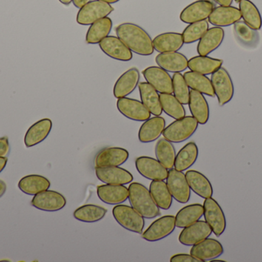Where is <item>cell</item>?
Returning a JSON list of instances; mask_svg holds the SVG:
<instances>
[{"mask_svg": "<svg viewBox=\"0 0 262 262\" xmlns=\"http://www.w3.org/2000/svg\"><path fill=\"white\" fill-rule=\"evenodd\" d=\"M203 216L212 229V233L220 237L226 229V218L224 212L216 200L208 198L203 203Z\"/></svg>", "mask_w": 262, "mask_h": 262, "instance_id": "obj_6", "label": "cell"}, {"mask_svg": "<svg viewBox=\"0 0 262 262\" xmlns=\"http://www.w3.org/2000/svg\"><path fill=\"white\" fill-rule=\"evenodd\" d=\"M100 1L104 2V3H108V4H114V3H118L120 0H100Z\"/></svg>", "mask_w": 262, "mask_h": 262, "instance_id": "obj_52", "label": "cell"}, {"mask_svg": "<svg viewBox=\"0 0 262 262\" xmlns=\"http://www.w3.org/2000/svg\"><path fill=\"white\" fill-rule=\"evenodd\" d=\"M89 2H90V0H73L72 3H73L74 6H75V7L81 9L82 6L87 4Z\"/></svg>", "mask_w": 262, "mask_h": 262, "instance_id": "obj_47", "label": "cell"}, {"mask_svg": "<svg viewBox=\"0 0 262 262\" xmlns=\"http://www.w3.org/2000/svg\"><path fill=\"white\" fill-rule=\"evenodd\" d=\"M9 153V143L7 137L0 138V157H6Z\"/></svg>", "mask_w": 262, "mask_h": 262, "instance_id": "obj_46", "label": "cell"}, {"mask_svg": "<svg viewBox=\"0 0 262 262\" xmlns=\"http://www.w3.org/2000/svg\"><path fill=\"white\" fill-rule=\"evenodd\" d=\"M233 0H215V3L220 6H231Z\"/></svg>", "mask_w": 262, "mask_h": 262, "instance_id": "obj_49", "label": "cell"}, {"mask_svg": "<svg viewBox=\"0 0 262 262\" xmlns=\"http://www.w3.org/2000/svg\"><path fill=\"white\" fill-rule=\"evenodd\" d=\"M112 214L117 223L126 230L136 234L143 233L144 218L132 206L117 205L114 207Z\"/></svg>", "mask_w": 262, "mask_h": 262, "instance_id": "obj_4", "label": "cell"}, {"mask_svg": "<svg viewBox=\"0 0 262 262\" xmlns=\"http://www.w3.org/2000/svg\"><path fill=\"white\" fill-rule=\"evenodd\" d=\"M199 156V149L194 142L185 145L177 154L174 169L180 172H184L192 167Z\"/></svg>", "mask_w": 262, "mask_h": 262, "instance_id": "obj_33", "label": "cell"}, {"mask_svg": "<svg viewBox=\"0 0 262 262\" xmlns=\"http://www.w3.org/2000/svg\"><path fill=\"white\" fill-rule=\"evenodd\" d=\"M212 234V229L207 223L199 220L183 229L179 235V241L183 246H193L209 238Z\"/></svg>", "mask_w": 262, "mask_h": 262, "instance_id": "obj_13", "label": "cell"}, {"mask_svg": "<svg viewBox=\"0 0 262 262\" xmlns=\"http://www.w3.org/2000/svg\"><path fill=\"white\" fill-rule=\"evenodd\" d=\"M31 204L38 210L54 212L64 209L67 201L59 192L48 189L35 195Z\"/></svg>", "mask_w": 262, "mask_h": 262, "instance_id": "obj_10", "label": "cell"}, {"mask_svg": "<svg viewBox=\"0 0 262 262\" xmlns=\"http://www.w3.org/2000/svg\"><path fill=\"white\" fill-rule=\"evenodd\" d=\"M140 72L137 68H130L118 78L114 86L113 93L116 98L130 95L140 83Z\"/></svg>", "mask_w": 262, "mask_h": 262, "instance_id": "obj_22", "label": "cell"}, {"mask_svg": "<svg viewBox=\"0 0 262 262\" xmlns=\"http://www.w3.org/2000/svg\"><path fill=\"white\" fill-rule=\"evenodd\" d=\"M97 178L105 183L112 185L130 184L134 180V176L129 171L119 166H111V167L95 168Z\"/></svg>", "mask_w": 262, "mask_h": 262, "instance_id": "obj_18", "label": "cell"}, {"mask_svg": "<svg viewBox=\"0 0 262 262\" xmlns=\"http://www.w3.org/2000/svg\"><path fill=\"white\" fill-rule=\"evenodd\" d=\"M128 190L130 206L143 218L152 219L160 215V209L146 186L138 183H131Z\"/></svg>", "mask_w": 262, "mask_h": 262, "instance_id": "obj_2", "label": "cell"}, {"mask_svg": "<svg viewBox=\"0 0 262 262\" xmlns=\"http://www.w3.org/2000/svg\"><path fill=\"white\" fill-rule=\"evenodd\" d=\"M206 1L212 2V3H215V0H206Z\"/></svg>", "mask_w": 262, "mask_h": 262, "instance_id": "obj_53", "label": "cell"}, {"mask_svg": "<svg viewBox=\"0 0 262 262\" xmlns=\"http://www.w3.org/2000/svg\"><path fill=\"white\" fill-rule=\"evenodd\" d=\"M188 105L192 116L199 124L206 125L209 119V106L204 95L191 89Z\"/></svg>", "mask_w": 262, "mask_h": 262, "instance_id": "obj_30", "label": "cell"}, {"mask_svg": "<svg viewBox=\"0 0 262 262\" xmlns=\"http://www.w3.org/2000/svg\"><path fill=\"white\" fill-rule=\"evenodd\" d=\"M116 34L131 52L142 56H149L154 54V48L150 35L138 25L122 23L117 26Z\"/></svg>", "mask_w": 262, "mask_h": 262, "instance_id": "obj_1", "label": "cell"}, {"mask_svg": "<svg viewBox=\"0 0 262 262\" xmlns=\"http://www.w3.org/2000/svg\"><path fill=\"white\" fill-rule=\"evenodd\" d=\"M172 78L174 96L183 105H188L189 100V87L181 72L174 73Z\"/></svg>", "mask_w": 262, "mask_h": 262, "instance_id": "obj_44", "label": "cell"}, {"mask_svg": "<svg viewBox=\"0 0 262 262\" xmlns=\"http://www.w3.org/2000/svg\"><path fill=\"white\" fill-rule=\"evenodd\" d=\"M224 38L225 31L223 28H210L199 41L197 52L200 55H209L221 46Z\"/></svg>", "mask_w": 262, "mask_h": 262, "instance_id": "obj_24", "label": "cell"}, {"mask_svg": "<svg viewBox=\"0 0 262 262\" xmlns=\"http://www.w3.org/2000/svg\"><path fill=\"white\" fill-rule=\"evenodd\" d=\"M166 128V120L160 116H154L146 120L140 126L138 132L139 141L149 143L158 139Z\"/></svg>", "mask_w": 262, "mask_h": 262, "instance_id": "obj_23", "label": "cell"}, {"mask_svg": "<svg viewBox=\"0 0 262 262\" xmlns=\"http://www.w3.org/2000/svg\"><path fill=\"white\" fill-rule=\"evenodd\" d=\"M98 198L103 203L117 206L125 203L129 197V190L123 185H101L97 188Z\"/></svg>", "mask_w": 262, "mask_h": 262, "instance_id": "obj_20", "label": "cell"}, {"mask_svg": "<svg viewBox=\"0 0 262 262\" xmlns=\"http://www.w3.org/2000/svg\"><path fill=\"white\" fill-rule=\"evenodd\" d=\"M113 11L112 5L100 0H93L79 9L77 23L82 26H91L98 20L108 16Z\"/></svg>", "mask_w": 262, "mask_h": 262, "instance_id": "obj_5", "label": "cell"}, {"mask_svg": "<svg viewBox=\"0 0 262 262\" xmlns=\"http://www.w3.org/2000/svg\"><path fill=\"white\" fill-rule=\"evenodd\" d=\"M104 54L118 61L129 62L133 58V52L118 36L108 35L99 43Z\"/></svg>", "mask_w": 262, "mask_h": 262, "instance_id": "obj_16", "label": "cell"}, {"mask_svg": "<svg viewBox=\"0 0 262 262\" xmlns=\"http://www.w3.org/2000/svg\"><path fill=\"white\" fill-rule=\"evenodd\" d=\"M8 159L6 157H0V173L4 170L7 165Z\"/></svg>", "mask_w": 262, "mask_h": 262, "instance_id": "obj_48", "label": "cell"}, {"mask_svg": "<svg viewBox=\"0 0 262 262\" xmlns=\"http://www.w3.org/2000/svg\"><path fill=\"white\" fill-rule=\"evenodd\" d=\"M198 126V122L194 117L185 116L172 122L165 128L163 135L170 143H183L193 135Z\"/></svg>", "mask_w": 262, "mask_h": 262, "instance_id": "obj_3", "label": "cell"}, {"mask_svg": "<svg viewBox=\"0 0 262 262\" xmlns=\"http://www.w3.org/2000/svg\"><path fill=\"white\" fill-rule=\"evenodd\" d=\"M155 154L157 159L166 169H173L177 152L172 143L165 138H160L156 145Z\"/></svg>", "mask_w": 262, "mask_h": 262, "instance_id": "obj_39", "label": "cell"}, {"mask_svg": "<svg viewBox=\"0 0 262 262\" xmlns=\"http://www.w3.org/2000/svg\"><path fill=\"white\" fill-rule=\"evenodd\" d=\"M140 99L145 107L154 116H160L163 113L160 94L146 82H143L138 85Z\"/></svg>", "mask_w": 262, "mask_h": 262, "instance_id": "obj_29", "label": "cell"}, {"mask_svg": "<svg viewBox=\"0 0 262 262\" xmlns=\"http://www.w3.org/2000/svg\"><path fill=\"white\" fill-rule=\"evenodd\" d=\"M183 76L189 89L209 97L215 96L212 82L206 75L193 71H189Z\"/></svg>", "mask_w": 262, "mask_h": 262, "instance_id": "obj_34", "label": "cell"}, {"mask_svg": "<svg viewBox=\"0 0 262 262\" xmlns=\"http://www.w3.org/2000/svg\"><path fill=\"white\" fill-rule=\"evenodd\" d=\"M223 61L219 58H211L208 55H197L188 61V68L190 71L203 75H212L223 66Z\"/></svg>", "mask_w": 262, "mask_h": 262, "instance_id": "obj_31", "label": "cell"}, {"mask_svg": "<svg viewBox=\"0 0 262 262\" xmlns=\"http://www.w3.org/2000/svg\"><path fill=\"white\" fill-rule=\"evenodd\" d=\"M186 180L191 191L201 198H211L213 195V188L207 177L196 170H189L186 172Z\"/></svg>", "mask_w": 262, "mask_h": 262, "instance_id": "obj_26", "label": "cell"}, {"mask_svg": "<svg viewBox=\"0 0 262 262\" xmlns=\"http://www.w3.org/2000/svg\"><path fill=\"white\" fill-rule=\"evenodd\" d=\"M135 166L137 172L146 179L165 181L167 178L169 171L155 158L148 156L139 157L136 159Z\"/></svg>", "mask_w": 262, "mask_h": 262, "instance_id": "obj_11", "label": "cell"}, {"mask_svg": "<svg viewBox=\"0 0 262 262\" xmlns=\"http://www.w3.org/2000/svg\"><path fill=\"white\" fill-rule=\"evenodd\" d=\"M117 108L124 116L136 122H145L151 117L149 111L145 107L142 102L134 98H118Z\"/></svg>", "mask_w": 262, "mask_h": 262, "instance_id": "obj_15", "label": "cell"}, {"mask_svg": "<svg viewBox=\"0 0 262 262\" xmlns=\"http://www.w3.org/2000/svg\"><path fill=\"white\" fill-rule=\"evenodd\" d=\"M236 3H239L240 1H242V0H235Z\"/></svg>", "mask_w": 262, "mask_h": 262, "instance_id": "obj_54", "label": "cell"}, {"mask_svg": "<svg viewBox=\"0 0 262 262\" xmlns=\"http://www.w3.org/2000/svg\"><path fill=\"white\" fill-rule=\"evenodd\" d=\"M203 216V206L192 204L180 209L176 215V226L179 229H184L196 223Z\"/></svg>", "mask_w": 262, "mask_h": 262, "instance_id": "obj_37", "label": "cell"}, {"mask_svg": "<svg viewBox=\"0 0 262 262\" xmlns=\"http://www.w3.org/2000/svg\"><path fill=\"white\" fill-rule=\"evenodd\" d=\"M113 27V22L109 17L101 18L91 25L86 34L85 40L88 44H99L104 38L108 36Z\"/></svg>", "mask_w": 262, "mask_h": 262, "instance_id": "obj_32", "label": "cell"}, {"mask_svg": "<svg viewBox=\"0 0 262 262\" xmlns=\"http://www.w3.org/2000/svg\"><path fill=\"white\" fill-rule=\"evenodd\" d=\"M209 23L206 20L189 24V26L185 28L182 34L184 43L191 44V43L200 41V38L209 29Z\"/></svg>", "mask_w": 262, "mask_h": 262, "instance_id": "obj_43", "label": "cell"}, {"mask_svg": "<svg viewBox=\"0 0 262 262\" xmlns=\"http://www.w3.org/2000/svg\"><path fill=\"white\" fill-rule=\"evenodd\" d=\"M52 129V122L49 118H43L32 125L25 135L26 147L31 148L42 143L47 138Z\"/></svg>", "mask_w": 262, "mask_h": 262, "instance_id": "obj_27", "label": "cell"}, {"mask_svg": "<svg viewBox=\"0 0 262 262\" xmlns=\"http://www.w3.org/2000/svg\"><path fill=\"white\" fill-rule=\"evenodd\" d=\"M107 209L97 205H84L74 212L73 216L78 221L84 223H95L105 217Z\"/></svg>", "mask_w": 262, "mask_h": 262, "instance_id": "obj_38", "label": "cell"}, {"mask_svg": "<svg viewBox=\"0 0 262 262\" xmlns=\"http://www.w3.org/2000/svg\"><path fill=\"white\" fill-rule=\"evenodd\" d=\"M211 82L214 92L220 106H225L234 96V85L232 78L225 68L221 67L212 74Z\"/></svg>", "mask_w": 262, "mask_h": 262, "instance_id": "obj_7", "label": "cell"}, {"mask_svg": "<svg viewBox=\"0 0 262 262\" xmlns=\"http://www.w3.org/2000/svg\"><path fill=\"white\" fill-rule=\"evenodd\" d=\"M215 7V3L212 2L198 0L191 3L182 11L180 20L186 24L206 20Z\"/></svg>", "mask_w": 262, "mask_h": 262, "instance_id": "obj_14", "label": "cell"}, {"mask_svg": "<svg viewBox=\"0 0 262 262\" xmlns=\"http://www.w3.org/2000/svg\"><path fill=\"white\" fill-rule=\"evenodd\" d=\"M224 253L223 245L213 238H207L192 246L190 254L201 262L212 261Z\"/></svg>", "mask_w": 262, "mask_h": 262, "instance_id": "obj_17", "label": "cell"}, {"mask_svg": "<svg viewBox=\"0 0 262 262\" xmlns=\"http://www.w3.org/2000/svg\"><path fill=\"white\" fill-rule=\"evenodd\" d=\"M176 228L175 217L173 215H164L154 221L142 233V238L149 243L160 241L170 235Z\"/></svg>", "mask_w": 262, "mask_h": 262, "instance_id": "obj_9", "label": "cell"}, {"mask_svg": "<svg viewBox=\"0 0 262 262\" xmlns=\"http://www.w3.org/2000/svg\"><path fill=\"white\" fill-rule=\"evenodd\" d=\"M6 191V185L4 182L0 180V198L4 195Z\"/></svg>", "mask_w": 262, "mask_h": 262, "instance_id": "obj_50", "label": "cell"}, {"mask_svg": "<svg viewBox=\"0 0 262 262\" xmlns=\"http://www.w3.org/2000/svg\"><path fill=\"white\" fill-rule=\"evenodd\" d=\"M209 23L218 27H227L235 24L242 18L238 8L232 6H220L214 8L209 16Z\"/></svg>", "mask_w": 262, "mask_h": 262, "instance_id": "obj_21", "label": "cell"}, {"mask_svg": "<svg viewBox=\"0 0 262 262\" xmlns=\"http://www.w3.org/2000/svg\"><path fill=\"white\" fill-rule=\"evenodd\" d=\"M162 109L166 115L174 119L186 116V109L183 105L172 94L160 93Z\"/></svg>", "mask_w": 262, "mask_h": 262, "instance_id": "obj_42", "label": "cell"}, {"mask_svg": "<svg viewBox=\"0 0 262 262\" xmlns=\"http://www.w3.org/2000/svg\"><path fill=\"white\" fill-rule=\"evenodd\" d=\"M234 34L238 43L248 48H255L259 41L257 30L248 26L244 21H238L233 25Z\"/></svg>", "mask_w": 262, "mask_h": 262, "instance_id": "obj_40", "label": "cell"}, {"mask_svg": "<svg viewBox=\"0 0 262 262\" xmlns=\"http://www.w3.org/2000/svg\"><path fill=\"white\" fill-rule=\"evenodd\" d=\"M149 192L154 201L160 209L168 210L172 205V198L167 185L164 181L156 180L149 185Z\"/></svg>", "mask_w": 262, "mask_h": 262, "instance_id": "obj_35", "label": "cell"}, {"mask_svg": "<svg viewBox=\"0 0 262 262\" xmlns=\"http://www.w3.org/2000/svg\"><path fill=\"white\" fill-rule=\"evenodd\" d=\"M156 63L159 67L166 72H182L188 68V61L186 55L178 52H163L156 57Z\"/></svg>", "mask_w": 262, "mask_h": 262, "instance_id": "obj_25", "label": "cell"}, {"mask_svg": "<svg viewBox=\"0 0 262 262\" xmlns=\"http://www.w3.org/2000/svg\"><path fill=\"white\" fill-rule=\"evenodd\" d=\"M18 188L23 193L29 195H35L50 188L51 183L46 177L38 175H30L20 180Z\"/></svg>", "mask_w": 262, "mask_h": 262, "instance_id": "obj_36", "label": "cell"}, {"mask_svg": "<svg viewBox=\"0 0 262 262\" xmlns=\"http://www.w3.org/2000/svg\"><path fill=\"white\" fill-rule=\"evenodd\" d=\"M60 3H62L64 6H69L73 0H58Z\"/></svg>", "mask_w": 262, "mask_h": 262, "instance_id": "obj_51", "label": "cell"}, {"mask_svg": "<svg viewBox=\"0 0 262 262\" xmlns=\"http://www.w3.org/2000/svg\"><path fill=\"white\" fill-rule=\"evenodd\" d=\"M129 152L124 148H105L97 154L95 166L97 167L121 166L128 160Z\"/></svg>", "mask_w": 262, "mask_h": 262, "instance_id": "obj_19", "label": "cell"}, {"mask_svg": "<svg viewBox=\"0 0 262 262\" xmlns=\"http://www.w3.org/2000/svg\"><path fill=\"white\" fill-rule=\"evenodd\" d=\"M146 83L160 93H173L172 78L164 69L159 66H149L143 71Z\"/></svg>", "mask_w": 262, "mask_h": 262, "instance_id": "obj_12", "label": "cell"}, {"mask_svg": "<svg viewBox=\"0 0 262 262\" xmlns=\"http://www.w3.org/2000/svg\"><path fill=\"white\" fill-rule=\"evenodd\" d=\"M166 185L172 198L182 204L189 203L191 189L186 180V175L176 169H169L166 178Z\"/></svg>", "mask_w": 262, "mask_h": 262, "instance_id": "obj_8", "label": "cell"}, {"mask_svg": "<svg viewBox=\"0 0 262 262\" xmlns=\"http://www.w3.org/2000/svg\"><path fill=\"white\" fill-rule=\"evenodd\" d=\"M171 262H201L191 254H177L170 258Z\"/></svg>", "mask_w": 262, "mask_h": 262, "instance_id": "obj_45", "label": "cell"}, {"mask_svg": "<svg viewBox=\"0 0 262 262\" xmlns=\"http://www.w3.org/2000/svg\"><path fill=\"white\" fill-rule=\"evenodd\" d=\"M184 44L183 35L179 32H164L156 36L152 40L154 50L160 53L177 52Z\"/></svg>", "mask_w": 262, "mask_h": 262, "instance_id": "obj_28", "label": "cell"}, {"mask_svg": "<svg viewBox=\"0 0 262 262\" xmlns=\"http://www.w3.org/2000/svg\"><path fill=\"white\" fill-rule=\"evenodd\" d=\"M239 10L245 23L255 30H260L262 26L261 13L251 0L239 2Z\"/></svg>", "mask_w": 262, "mask_h": 262, "instance_id": "obj_41", "label": "cell"}]
</instances>
